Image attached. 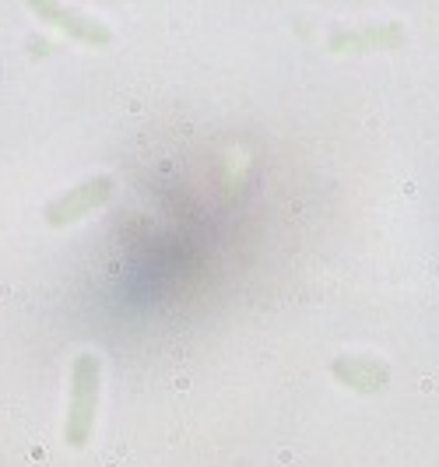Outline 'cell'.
<instances>
[{
    "label": "cell",
    "instance_id": "obj_1",
    "mask_svg": "<svg viewBox=\"0 0 439 467\" xmlns=\"http://www.w3.org/2000/svg\"><path fill=\"white\" fill-rule=\"evenodd\" d=\"M95 404H98V359L82 355L74 366V386H71V411H67V440L82 447L95 422Z\"/></svg>",
    "mask_w": 439,
    "mask_h": 467
},
{
    "label": "cell",
    "instance_id": "obj_2",
    "mask_svg": "<svg viewBox=\"0 0 439 467\" xmlns=\"http://www.w3.org/2000/svg\"><path fill=\"white\" fill-rule=\"evenodd\" d=\"M109 193V180H91V183H82L78 190H71L60 204H53L50 207V222L53 225H60V222H74V218H82L91 204H98L102 197Z\"/></svg>",
    "mask_w": 439,
    "mask_h": 467
},
{
    "label": "cell",
    "instance_id": "obj_3",
    "mask_svg": "<svg viewBox=\"0 0 439 467\" xmlns=\"http://www.w3.org/2000/svg\"><path fill=\"white\" fill-rule=\"evenodd\" d=\"M334 370L345 376L351 386H365V390H372V386H380V383H383V370H376L372 362H358V359H349V362H338Z\"/></svg>",
    "mask_w": 439,
    "mask_h": 467
}]
</instances>
